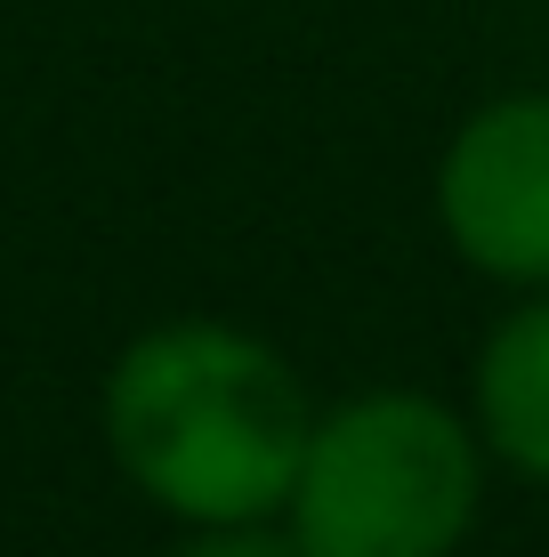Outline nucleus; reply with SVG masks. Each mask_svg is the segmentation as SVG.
Listing matches in <instances>:
<instances>
[{"instance_id":"obj_1","label":"nucleus","mask_w":549,"mask_h":557,"mask_svg":"<svg viewBox=\"0 0 549 557\" xmlns=\"http://www.w3.org/2000/svg\"><path fill=\"white\" fill-rule=\"evenodd\" d=\"M113 469L170 525H275L315 405L275 339L226 315L146 323L98 388Z\"/></svg>"},{"instance_id":"obj_2","label":"nucleus","mask_w":549,"mask_h":557,"mask_svg":"<svg viewBox=\"0 0 549 557\" xmlns=\"http://www.w3.org/2000/svg\"><path fill=\"white\" fill-rule=\"evenodd\" d=\"M477 509V420L428 388H364L315 412L275 525L299 542V557H452Z\"/></svg>"},{"instance_id":"obj_3","label":"nucleus","mask_w":549,"mask_h":557,"mask_svg":"<svg viewBox=\"0 0 549 557\" xmlns=\"http://www.w3.org/2000/svg\"><path fill=\"white\" fill-rule=\"evenodd\" d=\"M437 226L477 275L549 292V89L477 106L445 138Z\"/></svg>"},{"instance_id":"obj_4","label":"nucleus","mask_w":549,"mask_h":557,"mask_svg":"<svg viewBox=\"0 0 549 557\" xmlns=\"http://www.w3.org/2000/svg\"><path fill=\"white\" fill-rule=\"evenodd\" d=\"M469 420L485 460H501L525 485H549V292L509 307L485 332L469 372Z\"/></svg>"},{"instance_id":"obj_5","label":"nucleus","mask_w":549,"mask_h":557,"mask_svg":"<svg viewBox=\"0 0 549 557\" xmlns=\"http://www.w3.org/2000/svg\"><path fill=\"white\" fill-rule=\"evenodd\" d=\"M170 557H299L283 525H195Z\"/></svg>"}]
</instances>
